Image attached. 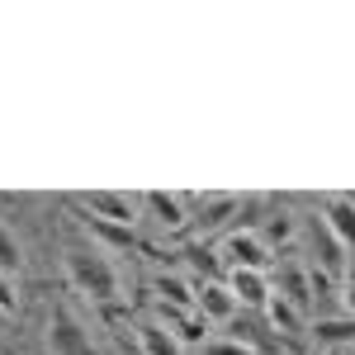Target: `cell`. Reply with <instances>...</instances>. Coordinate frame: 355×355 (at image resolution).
I'll return each mask as SVG.
<instances>
[{
    "instance_id": "6da1fadb",
    "label": "cell",
    "mask_w": 355,
    "mask_h": 355,
    "mask_svg": "<svg viewBox=\"0 0 355 355\" xmlns=\"http://www.w3.org/2000/svg\"><path fill=\"white\" fill-rule=\"evenodd\" d=\"M67 275H71V284L81 289L85 299H95V303L119 299V275H114L110 256L95 251V246H71L67 251Z\"/></svg>"
},
{
    "instance_id": "7a4b0ae2",
    "label": "cell",
    "mask_w": 355,
    "mask_h": 355,
    "mask_svg": "<svg viewBox=\"0 0 355 355\" xmlns=\"http://www.w3.org/2000/svg\"><path fill=\"white\" fill-rule=\"evenodd\" d=\"M48 346H53V355H90V331L67 308H53V318H48Z\"/></svg>"
},
{
    "instance_id": "3957f363",
    "label": "cell",
    "mask_w": 355,
    "mask_h": 355,
    "mask_svg": "<svg viewBox=\"0 0 355 355\" xmlns=\"http://www.w3.org/2000/svg\"><path fill=\"white\" fill-rule=\"evenodd\" d=\"M194 313H199L204 322H227V318L237 313V299H232V289H227V284L204 279V284L194 289Z\"/></svg>"
},
{
    "instance_id": "277c9868",
    "label": "cell",
    "mask_w": 355,
    "mask_h": 355,
    "mask_svg": "<svg viewBox=\"0 0 355 355\" xmlns=\"http://www.w3.org/2000/svg\"><path fill=\"white\" fill-rule=\"evenodd\" d=\"M223 256L232 261V270H266V261H270V251H266V242L256 232H232Z\"/></svg>"
},
{
    "instance_id": "5b68a950",
    "label": "cell",
    "mask_w": 355,
    "mask_h": 355,
    "mask_svg": "<svg viewBox=\"0 0 355 355\" xmlns=\"http://www.w3.org/2000/svg\"><path fill=\"white\" fill-rule=\"evenodd\" d=\"M85 214L105 218V223H119V227H133V199L114 194V190H90L85 194Z\"/></svg>"
},
{
    "instance_id": "8992f818",
    "label": "cell",
    "mask_w": 355,
    "mask_h": 355,
    "mask_svg": "<svg viewBox=\"0 0 355 355\" xmlns=\"http://www.w3.org/2000/svg\"><path fill=\"white\" fill-rule=\"evenodd\" d=\"M322 223H327V232L346 246V251H355V199H327Z\"/></svg>"
},
{
    "instance_id": "52a82bcc",
    "label": "cell",
    "mask_w": 355,
    "mask_h": 355,
    "mask_svg": "<svg viewBox=\"0 0 355 355\" xmlns=\"http://www.w3.org/2000/svg\"><path fill=\"white\" fill-rule=\"evenodd\" d=\"M227 289H232V299L246 303V308H266V303H270V284H266V270H232Z\"/></svg>"
},
{
    "instance_id": "ba28073f",
    "label": "cell",
    "mask_w": 355,
    "mask_h": 355,
    "mask_svg": "<svg viewBox=\"0 0 355 355\" xmlns=\"http://www.w3.org/2000/svg\"><path fill=\"white\" fill-rule=\"evenodd\" d=\"M147 204H152V214H157V223L162 227H185V199L180 194H166V190H147Z\"/></svg>"
},
{
    "instance_id": "9c48e42d",
    "label": "cell",
    "mask_w": 355,
    "mask_h": 355,
    "mask_svg": "<svg viewBox=\"0 0 355 355\" xmlns=\"http://www.w3.org/2000/svg\"><path fill=\"white\" fill-rule=\"evenodd\" d=\"M157 294H162V308H171V313H194V289L180 275H162L157 279Z\"/></svg>"
},
{
    "instance_id": "30bf717a",
    "label": "cell",
    "mask_w": 355,
    "mask_h": 355,
    "mask_svg": "<svg viewBox=\"0 0 355 355\" xmlns=\"http://www.w3.org/2000/svg\"><path fill=\"white\" fill-rule=\"evenodd\" d=\"M275 294H279V299H289L303 313V308H308V299H313V284H308V275H303L299 266H284V270H279V289H275Z\"/></svg>"
},
{
    "instance_id": "8fae6325",
    "label": "cell",
    "mask_w": 355,
    "mask_h": 355,
    "mask_svg": "<svg viewBox=\"0 0 355 355\" xmlns=\"http://www.w3.org/2000/svg\"><path fill=\"white\" fill-rule=\"evenodd\" d=\"M137 346H142V355H180V341L166 327H157V322H142L137 327Z\"/></svg>"
},
{
    "instance_id": "7c38bea8",
    "label": "cell",
    "mask_w": 355,
    "mask_h": 355,
    "mask_svg": "<svg viewBox=\"0 0 355 355\" xmlns=\"http://www.w3.org/2000/svg\"><path fill=\"white\" fill-rule=\"evenodd\" d=\"M85 227H90V232H95V237H100V242L105 246H119V251H133L137 246V237H133V227H119V223H105V218H90V214H85Z\"/></svg>"
},
{
    "instance_id": "4fadbf2b",
    "label": "cell",
    "mask_w": 355,
    "mask_h": 355,
    "mask_svg": "<svg viewBox=\"0 0 355 355\" xmlns=\"http://www.w3.org/2000/svg\"><path fill=\"white\" fill-rule=\"evenodd\" d=\"M232 214H242V204H237L232 194H214V199L199 209V227H204V232H214V227H218L223 218H232Z\"/></svg>"
},
{
    "instance_id": "5bb4252c",
    "label": "cell",
    "mask_w": 355,
    "mask_h": 355,
    "mask_svg": "<svg viewBox=\"0 0 355 355\" xmlns=\"http://www.w3.org/2000/svg\"><path fill=\"white\" fill-rule=\"evenodd\" d=\"M318 341H327V346H341V341H355V318H318V327H313Z\"/></svg>"
},
{
    "instance_id": "9a60e30c",
    "label": "cell",
    "mask_w": 355,
    "mask_h": 355,
    "mask_svg": "<svg viewBox=\"0 0 355 355\" xmlns=\"http://www.w3.org/2000/svg\"><path fill=\"white\" fill-rule=\"evenodd\" d=\"M266 308H270V322H275L279 331H299V308H294L289 299L270 294V303H266Z\"/></svg>"
},
{
    "instance_id": "2e32d148",
    "label": "cell",
    "mask_w": 355,
    "mask_h": 355,
    "mask_svg": "<svg viewBox=\"0 0 355 355\" xmlns=\"http://www.w3.org/2000/svg\"><path fill=\"white\" fill-rule=\"evenodd\" d=\"M19 270V242H15V232L0 223V275H15Z\"/></svg>"
},
{
    "instance_id": "e0dca14e",
    "label": "cell",
    "mask_w": 355,
    "mask_h": 355,
    "mask_svg": "<svg viewBox=\"0 0 355 355\" xmlns=\"http://www.w3.org/2000/svg\"><path fill=\"white\" fill-rule=\"evenodd\" d=\"M204 355H256L251 346L232 341V336H218V341H204Z\"/></svg>"
},
{
    "instance_id": "ac0fdd59",
    "label": "cell",
    "mask_w": 355,
    "mask_h": 355,
    "mask_svg": "<svg viewBox=\"0 0 355 355\" xmlns=\"http://www.w3.org/2000/svg\"><path fill=\"white\" fill-rule=\"evenodd\" d=\"M289 237H294V218L289 214H275L266 223V242H289Z\"/></svg>"
},
{
    "instance_id": "d6986e66",
    "label": "cell",
    "mask_w": 355,
    "mask_h": 355,
    "mask_svg": "<svg viewBox=\"0 0 355 355\" xmlns=\"http://www.w3.org/2000/svg\"><path fill=\"white\" fill-rule=\"evenodd\" d=\"M185 256H190V266H194V270H204V279H214V270H218V261H214L209 251H199V246H190Z\"/></svg>"
},
{
    "instance_id": "ffe728a7",
    "label": "cell",
    "mask_w": 355,
    "mask_h": 355,
    "mask_svg": "<svg viewBox=\"0 0 355 355\" xmlns=\"http://www.w3.org/2000/svg\"><path fill=\"white\" fill-rule=\"evenodd\" d=\"M341 303L355 313V256L346 261V279H341Z\"/></svg>"
},
{
    "instance_id": "44dd1931",
    "label": "cell",
    "mask_w": 355,
    "mask_h": 355,
    "mask_svg": "<svg viewBox=\"0 0 355 355\" xmlns=\"http://www.w3.org/2000/svg\"><path fill=\"white\" fill-rule=\"evenodd\" d=\"M0 308L15 313V289H10V275H0Z\"/></svg>"
},
{
    "instance_id": "7402d4cb",
    "label": "cell",
    "mask_w": 355,
    "mask_h": 355,
    "mask_svg": "<svg viewBox=\"0 0 355 355\" xmlns=\"http://www.w3.org/2000/svg\"><path fill=\"white\" fill-rule=\"evenodd\" d=\"M5 318H10V313H5V308H0V327H5Z\"/></svg>"
}]
</instances>
